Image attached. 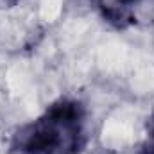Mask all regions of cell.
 <instances>
[{
    "label": "cell",
    "instance_id": "4",
    "mask_svg": "<svg viewBox=\"0 0 154 154\" xmlns=\"http://www.w3.org/2000/svg\"><path fill=\"white\" fill-rule=\"evenodd\" d=\"M88 4H95V5H100L102 4V0H86Z\"/></svg>",
    "mask_w": 154,
    "mask_h": 154
},
{
    "label": "cell",
    "instance_id": "3",
    "mask_svg": "<svg viewBox=\"0 0 154 154\" xmlns=\"http://www.w3.org/2000/svg\"><path fill=\"white\" fill-rule=\"evenodd\" d=\"M149 142L154 143V113L151 116V122H149Z\"/></svg>",
    "mask_w": 154,
    "mask_h": 154
},
{
    "label": "cell",
    "instance_id": "1",
    "mask_svg": "<svg viewBox=\"0 0 154 154\" xmlns=\"http://www.w3.org/2000/svg\"><path fill=\"white\" fill-rule=\"evenodd\" d=\"M86 109L74 99H59L43 115L22 125L13 136L18 154H81L88 136Z\"/></svg>",
    "mask_w": 154,
    "mask_h": 154
},
{
    "label": "cell",
    "instance_id": "5",
    "mask_svg": "<svg viewBox=\"0 0 154 154\" xmlns=\"http://www.w3.org/2000/svg\"><path fill=\"white\" fill-rule=\"evenodd\" d=\"M122 4H133V2H138V0H120Z\"/></svg>",
    "mask_w": 154,
    "mask_h": 154
},
{
    "label": "cell",
    "instance_id": "2",
    "mask_svg": "<svg viewBox=\"0 0 154 154\" xmlns=\"http://www.w3.org/2000/svg\"><path fill=\"white\" fill-rule=\"evenodd\" d=\"M99 7H100L102 18L108 23H111L113 27H116V29H127V27H131V25L136 23V18L131 13H127L125 9L113 7V5H104V4H100Z\"/></svg>",
    "mask_w": 154,
    "mask_h": 154
}]
</instances>
